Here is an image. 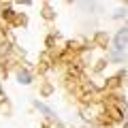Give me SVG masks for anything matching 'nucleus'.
<instances>
[{
	"instance_id": "1",
	"label": "nucleus",
	"mask_w": 128,
	"mask_h": 128,
	"mask_svg": "<svg viewBox=\"0 0 128 128\" xmlns=\"http://www.w3.org/2000/svg\"><path fill=\"white\" fill-rule=\"evenodd\" d=\"M113 45L118 51H122L124 47L128 45V28H122V30H118V34L113 36Z\"/></svg>"
},
{
	"instance_id": "2",
	"label": "nucleus",
	"mask_w": 128,
	"mask_h": 128,
	"mask_svg": "<svg viewBox=\"0 0 128 128\" xmlns=\"http://www.w3.org/2000/svg\"><path fill=\"white\" fill-rule=\"evenodd\" d=\"M17 81L24 83V86H28V83H32V75L28 73L26 68H19V70H17Z\"/></svg>"
},
{
	"instance_id": "3",
	"label": "nucleus",
	"mask_w": 128,
	"mask_h": 128,
	"mask_svg": "<svg viewBox=\"0 0 128 128\" xmlns=\"http://www.w3.org/2000/svg\"><path fill=\"white\" fill-rule=\"evenodd\" d=\"M34 107H36V109L41 111V113H45L47 118H56V113H54V111H51V109H49V107H47V105H43V102L34 100Z\"/></svg>"
}]
</instances>
